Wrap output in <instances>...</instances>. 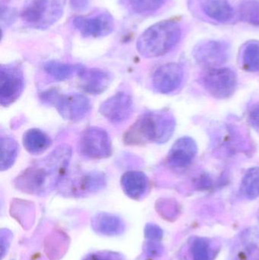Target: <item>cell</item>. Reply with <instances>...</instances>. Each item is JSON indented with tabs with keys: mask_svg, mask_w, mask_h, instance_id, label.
<instances>
[{
	"mask_svg": "<svg viewBox=\"0 0 259 260\" xmlns=\"http://www.w3.org/2000/svg\"><path fill=\"white\" fill-rule=\"evenodd\" d=\"M95 221L96 225L99 228V232L104 234L108 232V235H110L111 232L117 233L119 228L122 227L120 218L108 214H100L97 215Z\"/></svg>",
	"mask_w": 259,
	"mask_h": 260,
	"instance_id": "cell-26",
	"label": "cell"
},
{
	"mask_svg": "<svg viewBox=\"0 0 259 260\" xmlns=\"http://www.w3.org/2000/svg\"><path fill=\"white\" fill-rule=\"evenodd\" d=\"M71 6L74 9L81 10L88 6V0H71Z\"/></svg>",
	"mask_w": 259,
	"mask_h": 260,
	"instance_id": "cell-29",
	"label": "cell"
},
{
	"mask_svg": "<svg viewBox=\"0 0 259 260\" xmlns=\"http://www.w3.org/2000/svg\"><path fill=\"white\" fill-rule=\"evenodd\" d=\"M79 86L88 94H100L107 89L112 82L110 73L100 69H88L84 67L79 75Z\"/></svg>",
	"mask_w": 259,
	"mask_h": 260,
	"instance_id": "cell-14",
	"label": "cell"
},
{
	"mask_svg": "<svg viewBox=\"0 0 259 260\" xmlns=\"http://www.w3.org/2000/svg\"><path fill=\"white\" fill-rule=\"evenodd\" d=\"M203 85L213 97L225 99L235 92L237 86V76L235 72L226 67L208 69L204 75Z\"/></svg>",
	"mask_w": 259,
	"mask_h": 260,
	"instance_id": "cell-7",
	"label": "cell"
},
{
	"mask_svg": "<svg viewBox=\"0 0 259 260\" xmlns=\"http://www.w3.org/2000/svg\"><path fill=\"white\" fill-rule=\"evenodd\" d=\"M190 253L193 260H214L215 249L209 239L196 238L190 245Z\"/></svg>",
	"mask_w": 259,
	"mask_h": 260,
	"instance_id": "cell-21",
	"label": "cell"
},
{
	"mask_svg": "<svg viewBox=\"0 0 259 260\" xmlns=\"http://www.w3.org/2000/svg\"><path fill=\"white\" fill-rule=\"evenodd\" d=\"M1 145V171H6L13 166L18 154V145L16 141L10 136H2Z\"/></svg>",
	"mask_w": 259,
	"mask_h": 260,
	"instance_id": "cell-20",
	"label": "cell"
},
{
	"mask_svg": "<svg viewBox=\"0 0 259 260\" xmlns=\"http://www.w3.org/2000/svg\"><path fill=\"white\" fill-rule=\"evenodd\" d=\"M176 121L171 113L166 111H147L141 114L123 136L128 145L167 142L173 136Z\"/></svg>",
	"mask_w": 259,
	"mask_h": 260,
	"instance_id": "cell-2",
	"label": "cell"
},
{
	"mask_svg": "<svg viewBox=\"0 0 259 260\" xmlns=\"http://www.w3.org/2000/svg\"><path fill=\"white\" fill-rule=\"evenodd\" d=\"M198 147L194 139L184 136L173 144L167 156V162L173 168H187L197 154Z\"/></svg>",
	"mask_w": 259,
	"mask_h": 260,
	"instance_id": "cell-15",
	"label": "cell"
},
{
	"mask_svg": "<svg viewBox=\"0 0 259 260\" xmlns=\"http://www.w3.org/2000/svg\"><path fill=\"white\" fill-rule=\"evenodd\" d=\"M65 4L66 0H26L21 18L28 27L44 30L62 18Z\"/></svg>",
	"mask_w": 259,
	"mask_h": 260,
	"instance_id": "cell-4",
	"label": "cell"
},
{
	"mask_svg": "<svg viewBox=\"0 0 259 260\" xmlns=\"http://www.w3.org/2000/svg\"><path fill=\"white\" fill-rule=\"evenodd\" d=\"M46 73L57 81L67 80L71 79L75 75L79 76L83 66L80 64H68L59 61H49L44 67Z\"/></svg>",
	"mask_w": 259,
	"mask_h": 260,
	"instance_id": "cell-19",
	"label": "cell"
},
{
	"mask_svg": "<svg viewBox=\"0 0 259 260\" xmlns=\"http://www.w3.org/2000/svg\"><path fill=\"white\" fill-rule=\"evenodd\" d=\"M200 9L206 16L218 23L230 22L234 10L228 0H198Z\"/></svg>",
	"mask_w": 259,
	"mask_h": 260,
	"instance_id": "cell-17",
	"label": "cell"
},
{
	"mask_svg": "<svg viewBox=\"0 0 259 260\" xmlns=\"http://www.w3.org/2000/svg\"><path fill=\"white\" fill-rule=\"evenodd\" d=\"M183 70L179 64L170 62L157 69L152 77V85L157 92L170 94L176 91L183 80Z\"/></svg>",
	"mask_w": 259,
	"mask_h": 260,
	"instance_id": "cell-13",
	"label": "cell"
},
{
	"mask_svg": "<svg viewBox=\"0 0 259 260\" xmlns=\"http://www.w3.org/2000/svg\"><path fill=\"white\" fill-rule=\"evenodd\" d=\"M238 15L243 22L259 26V0H246L240 3Z\"/></svg>",
	"mask_w": 259,
	"mask_h": 260,
	"instance_id": "cell-25",
	"label": "cell"
},
{
	"mask_svg": "<svg viewBox=\"0 0 259 260\" xmlns=\"http://www.w3.org/2000/svg\"><path fill=\"white\" fill-rule=\"evenodd\" d=\"M23 145L30 154H40L51 146L52 140L42 130L30 129L23 136Z\"/></svg>",
	"mask_w": 259,
	"mask_h": 260,
	"instance_id": "cell-18",
	"label": "cell"
},
{
	"mask_svg": "<svg viewBox=\"0 0 259 260\" xmlns=\"http://www.w3.org/2000/svg\"><path fill=\"white\" fill-rule=\"evenodd\" d=\"M249 122L259 133V105L253 107L249 113Z\"/></svg>",
	"mask_w": 259,
	"mask_h": 260,
	"instance_id": "cell-28",
	"label": "cell"
},
{
	"mask_svg": "<svg viewBox=\"0 0 259 260\" xmlns=\"http://www.w3.org/2000/svg\"><path fill=\"white\" fill-rule=\"evenodd\" d=\"M133 99L126 91H119L100 105V113L114 124L126 121L133 111Z\"/></svg>",
	"mask_w": 259,
	"mask_h": 260,
	"instance_id": "cell-12",
	"label": "cell"
},
{
	"mask_svg": "<svg viewBox=\"0 0 259 260\" xmlns=\"http://www.w3.org/2000/svg\"><path fill=\"white\" fill-rule=\"evenodd\" d=\"M71 157V149L68 145H59L21 172L14 180L15 187L33 195H43L53 190L66 174Z\"/></svg>",
	"mask_w": 259,
	"mask_h": 260,
	"instance_id": "cell-1",
	"label": "cell"
},
{
	"mask_svg": "<svg viewBox=\"0 0 259 260\" xmlns=\"http://www.w3.org/2000/svg\"><path fill=\"white\" fill-rule=\"evenodd\" d=\"M182 28L175 20L160 21L144 30L137 41V50L145 58L164 56L180 40Z\"/></svg>",
	"mask_w": 259,
	"mask_h": 260,
	"instance_id": "cell-3",
	"label": "cell"
},
{
	"mask_svg": "<svg viewBox=\"0 0 259 260\" xmlns=\"http://www.w3.org/2000/svg\"><path fill=\"white\" fill-rule=\"evenodd\" d=\"M241 62L249 72H259V41H248L242 49Z\"/></svg>",
	"mask_w": 259,
	"mask_h": 260,
	"instance_id": "cell-22",
	"label": "cell"
},
{
	"mask_svg": "<svg viewBox=\"0 0 259 260\" xmlns=\"http://www.w3.org/2000/svg\"><path fill=\"white\" fill-rule=\"evenodd\" d=\"M258 221H259V212H258Z\"/></svg>",
	"mask_w": 259,
	"mask_h": 260,
	"instance_id": "cell-30",
	"label": "cell"
},
{
	"mask_svg": "<svg viewBox=\"0 0 259 260\" xmlns=\"http://www.w3.org/2000/svg\"><path fill=\"white\" fill-rule=\"evenodd\" d=\"M74 27L85 38H101L111 34L114 20L108 12H99L86 16H78L72 21Z\"/></svg>",
	"mask_w": 259,
	"mask_h": 260,
	"instance_id": "cell-10",
	"label": "cell"
},
{
	"mask_svg": "<svg viewBox=\"0 0 259 260\" xmlns=\"http://www.w3.org/2000/svg\"><path fill=\"white\" fill-rule=\"evenodd\" d=\"M66 175V174H65ZM106 184V178L103 172L88 171L79 173L74 177H64L59 186L64 192L80 197L103 189Z\"/></svg>",
	"mask_w": 259,
	"mask_h": 260,
	"instance_id": "cell-9",
	"label": "cell"
},
{
	"mask_svg": "<svg viewBox=\"0 0 259 260\" xmlns=\"http://www.w3.org/2000/svg\"><path fill=\"white\" fill-rule=\"evenodd\" d=\"M79 151L82 155L93 160L107 158L112 154L109 134L100 127L84 130L79 137Z\"/></svg>",
	"mask_w": 259,
	"mask_h": 260,
	"instance_id": "cell-6",
	"label": "cell"
},
{
	"mask_svg": "<svg viewBox=\"0 0 259 260\" xmlns=\"http://www.w3.org/2000/svg\"><path fill=\"white\" fill-rule=\"evenodd\" d=\"M44 103L56 108L65 120L78 122L85 119L91 109L89 99L82 94H62L56 89H50L40 94Z\"/></svg>",
	"mask_w": 259,
	"mask_h": 260,
	"instance_id": "cell-5",
	"label": "cell"
},
{
	"mask_svg": "<svg viewBox=\"0 0 259 260\" xmlns=\"http://www.w3.org/2000/svg\"><path fill=\"white\" fill-rule=\"evenodd\" d=\"M193 54L199 65L208 69L216 68L228 60L230 47L224 41H203L196 46Z\"/></svg>",
	"mask_w": 259,
	"mask_h": 260,
	"instance_id": "cell-11",
	"label": "cell"
},
{
	"mask_svg": "<svg viewBox=\"0 0 259 260\" xmlns=\"http://www.w3.org/2000/svg\"><path fill=\"white\" fill-rule=\"evenodd\" d=\"M167 0H122L123 6L136 14H147L161 9Z\"/></svg>",
	"mask_w": 259,
	"mask_h": 260,
	"instance_id": "cell-24",
	"label": "cell"
},
{
	"mask_svg": "<svg viewBox=\"0 0 259 260\" xmlns=\"http://www.w3.org/2000/svg\"><path fill=\"white\" fill-rule=\"evenodd\" d=\"M24 88L22 69L18 64L1 65L0 67V104L8 107L19 99Z\"/></svg>",
	"mask_w": 259,
	"mask_h": 260,
	"instance_id": "cell-8",
	"label": "cell"
},
{
	"mask_svg": "<svg viewBox=\"0 0 259 260\" xmlns=\"http://www.w3.org/2000/svg\"><path fill=\"white\" fill-rule=\"evenodd\" d=\"M120 182L125 193L132 200H138L142 198L149 189V178L144 173L140 171L125 173Z\"/></svg>",
	"mask_w": 259,
	"mask_h": 260,
	"instance_id": "cell-16",
	"label": "cell"
},
{
	"mask_svg": "<svg viewBox=\"0 0 259 260\" xmlns=\"http://www.w3.org/2000/svg\"><path fill=\"white\" fill-rule=\"evenodd\" d=\"M241 191L249 200H255L259 197V167L246 171L242 180Z\"/></svg>",
	"mask_w": 259,
	"mask_h": 260,
	"instance_id": "cell-23",
	"label": "cell"
},
{
	"mask_svg": "<svg viewBox=\"0 0 259 260\" xmlns=\"http://www.w3.org/2000/svg\"><path fill=\"white\" fill-rule=\"evenodd\" d=\"M85 260H121L120 256L116 253H97L88 256Z\"/></svg>",
	"mask_w": 259,
	"mask_h": 260,
	"instance_id": "cell-27",
	"label": "cell"
}]
</instances>
